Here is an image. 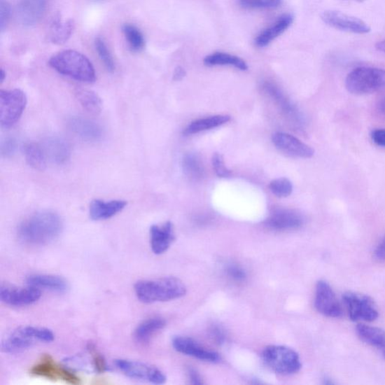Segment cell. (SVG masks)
<instances>
[{"label":"cell","instance_id":"1","mask_svg":"<svg viewBox=\"0 0 385 385\" xmlns=\"http://www.w3.org/2000/svg\"><path fill=\"white\" fill-rule=\"evenodd\" d=\"M62 230V220L55 212L43 211L22 222L18 228V236L27 245L45 246L55 240Z\"/></svg>","mask_w":385,"mask_h":385},{"label":"cell","instance_id":"2","mask_svg":"<svg viewBox=\"0 0 385 385\" xmlns=\"http://www.w3.org/2000/svg\"><path fill=\"white\" fill-rule=\"evenodd\" d=\"M134 290L137 298L144 303L174 300L184 297L187 293L183 281L175 277L139 281Z\"/></svg>","mask_w":385,"mask_h":385},{"label":"cell","instance_id":"3","mask_svg":"<svg viewBox=\"0 0 385 385\" xmlns=\"http://www.w3.org/2000/svg\"><path fill=\"white\" fill-rule=\"evenodd\" d=\"M49 64L59 74L85 83H94L96 72L89 59L76 50H66L54 55Z\"/></svg>","mask_w":385,"mask_h":385},{"label":"cell","instance_id":"4","mask_svg":"<svg viewBox=\"0 0 385 385\" xmlns=\"http://www.w3.org/2000/svg\"><path fill=\"white\" fill-rule=\"evenodd\" d=\"M55 336L48 328L34 326L20 327L4 340L1 349L8 354H16L32 348L38 343L52 342Z\"/></svg>","mask_w":385,"mask_h":385},{"label":"cell","instance_id":"5","mask_svg":"<svg viewBox=\"0 0 385 385\" xmlns=\"http://www.w3.org/2000/svg\"><path fill=\"white\" fill-rule=\"evenodd\" d=\"M346 87L356 95L378 92L385 89V69L371 66L354 69L346 77Z\"/></svg>","mask_w":385,"mask_h":385},{"label":"cell","instance_id":"6","mask_svg":"<svg viewBox=\"0 0 385 385\" xmlns=\"http://www.w3.org/2000/svg\"><path fill=\"white\" fill-rule=\"evenodd\" d=\"M262 358L270 369L279 374L296 373L302 367L299 354L286 346H268L263 350Z\"/></svg>","mask_w":385,"mask_h":385},{"label":"cell","instance_id":"7","mask_svg":"<svg viewBox=\"0 0 385 385\" xmlns=\"http://www.w3.org/2000/svg\"><path fill=\"white\" fill-rule=\"evenodd\" d=\"M27 104L22 90H0V125L6 129L14 126L22 116Z\"/></svg>","mask_w":385,"mask_h":385},{"label":"cell","instance_id":"8","mask_svg":"<svg viewBox=\"0 0 385 385\" xmlns=\"http://www.w3.org/2000/svg\"><path fill=\"white\" fill-rule=\"evenodd\" d=\"M342 300L353 321L372 322L379 317L377 304L367 295L349 291L344 293Z\"/></svg>","mask_w":385,"mask_h":385},{"label":"cell","instance_id":"9","mask_svg":"<svg viewBox=\"0 0 385 385\" xmlns=\"http://www.w3.org/2000/svg\"><path fill=\"white\" fill-rule=\"evenodd\" d=\"M116 368L132 379L154 384H163L167 377L163 372L146 363L118 359L115 361Z\"/></svg>","mask_w":385,"mask_h":385},{"label":"cell","instance_id":"10","mask_svg":"<svg viewBox=\"0 0 385 385\" xmlns=\"http://www.w3.org/2000/svg\"><path fill=\"white\" fill-rule=\"evenodd\" d=\"M87 354H80L64 360L65 367L71 370L86 373H104L108 370L105 358L97 351L95 344L89 343Z\"/></svg>","mask_w":385,"mask_h":385},{"label":"cell","instance_id":"11","mask_svg":"<svg viewBox=\"0 0 385 385\" xmlns=\"http://www.w3.org/2000/svg\"><path fill=\"white\" fill-rule=\"evenodd\" d=\"M321 18L324 24L340 31L360 35L371 31L370 27L361 19L334 10L323 12Z\"/></svg>","mask_w":385,"mask_h":385},{"label":"cell","instance_id":"12","mask_svg":"<svg viewBox=\"0 0 385 385\" xmlns=\"http://www.w3.org/2000/svg\"><path fill=\"white\" fill-rule=\"evenodd\" d=\"M34 376L47 379L64 381L71 384H80V379L66 367H62L52 357L44 356L41 360L35 365L30 370Z\"/></svg>","mask_w":385,"mask_h":385},{"label":"cell","instance_id":"13","mask_svg":"<svg viewBox=\"0 0 385 385\" xmlns=\"http://www.w3.org/2000/svg\"><path fill=\"white\" fill-rule=\"evenodd\" d=\"M42 297L41 290L29 286L18 288L8 285L0 287V300L9 307H24L31 306Z\"/></svg>","mask_w":385,"mask_h":385},{"label":"cell","instance_id":"14","mask_svg":"<svg viewBox=\"0 0 385 385\" xmlns=\"http://www.w3.org/2000/svg\"><path fill=\"white\" fill-rule=\"evenodd\" d=\"M315 307L321 315L332 318L342 316V308L335 292L326 281H319L316 286Z\"/></svg>","mask_w":385,"mask_h":385},{"label":"cell","instance_id":"15","mask_svg":"<svg viewBox=\"0 0 385 385\" xmlns=\"http://www.w3.org/2000/svg\"><path fill=\"white\" fill-rule=\"evenodd\" d=\"M49 0H19L17 13L20 23L32 27L44 17Z\"/></svg>","mask_w":385,"mask_h":385},{"label":"cell","instance_id":"16","mask_svg":"<svg viewBox=\"0 0 385 385\" xmlns=\"http://www.w3.org/2000/svg\"><path fill=\"white\" fill-rule=\"evenodd\" d=\"M272 140L278 149L293 157L310 158L315 153L309 146L288 134L276 133Z\"/></svg>","mask_w":385,"mask_h":385},{"label":"cell","instance_id":"17","mask_svg":"<svg viewBox=\"0 0 385 385\" xmlns=\"http://www.w3.org/2000/svg\"><path fill=\"white\" fill-rule=\"evenodd\" d=\"M172 346L179 353L186 354V356L200 360L216 363L220 359L217 352L206 350L200 346L194 340L188 337H175L172 340Z\"/></svg>","mask_w":385,"mask_h":385},{"label":"cell","instance_id":"18","mask_svg":"<svg viewBox=\"0 0 385 385\" xmlns=\"http://www.w3.org/2000/svg\"><path fill=\"white\" fill-rule=\"evenodd\" d=\"M265 225L274 230H297L304 224V218L298 212L292 210H277L265 220Z\"/></svg>","mask_w":385,"mask_h":385},{"label":"cell","instance_id":"19","mask_svg":"<svg viewBox=\"0 0 385 385\" xmlns=\"http://www.w3.org/2000/svg\"><path fill=\"white\" fill-rule=\"evenodd\" d=\"M261 88L265 92L269 95L276 104L281 108L283 113L291 120L295 121L298 125H302V118L299 111L293 105L290 99L282 92V90L275 83L265 80L261 84Z\"/></svg>","mask_w":385,"mask_h":385},{"label":"cell","instance_id":"20","mask_svg":"<svg viewBox=\"0 0 385 385\" xmlns=\"http://www.w3.org/2000/svg\"><path fill=\"white\" fill-rule=\"evenodd\" d=\"M150 247L155 255L164 254L175 240L174 225L168 221L164 225H153L150 229Z\"/></svg>","mask_w":385,"mask_h":385},{"label":"cell","instance_id":"21","mask_svg":"<svg viewBox=\"0 0 385 385\" xmlns=\"http://www.w3.org/2000/svg\"><path fill=\"white\" fill-rule=\"evenodd\" d=\"M68 127L74 134L88 141H97L102 138L104 131L94 121L82 117H73L68 121Z\"/></svg>","mask_w":385,"mask_h":385},{"label":"cell","instance_id":"22","mask_svg":"<svg viewBox=\"0 0 385 385\" xmlns=\"http://www.w3.org/2000/svg\"><path fill=\"white\" fill-rule=\"evenodd\" d=\"M293 16L285 14L279 17L276 21L263 29L255 38V44L258 48H265L272 41L285 33L293 22Z\"/></svg>","mask_w":385,"mask_h":385},{"label":"cell","instance_id":"23","mask_svg":"<svg viewBox=\"0 0 385 385\" xmlns=\"http://www.w3.org/2000/svg\"><path fill=\"white\" fill-rule=\"evenodd\" d=\"M127 205L125 200H94L90 204V216L94 220H104L115 216Z\"/></svg>","mask_w":385,"mask_h":385},{"label":"cell","instance_id":"24","mask_svg":"<svg viewBox=\"0 0 385 385\" xmlns=\"http://www.w3.org/2000/svg\"><path fill=\"white\" fill-rule=\"evenodd\" d=\"M43 148L46 158L57 165L66 163L71 156V148L67 141L57 136L50 137L43 141Z\"/></svg>","mask_w":385,"mask_h":385},{"label":"cell","instance_id":"25","mask_svg":"<svg viewBox=\"0 0 385 385\" xmlns=\"http://www.w3.org/2000/svg\"><path fill=\"white\" fill-rule=\"evenodd\" d=\"M27 285L57 293H66L69 288L66 281L62 277L46 274H34L26 279Z\"/></svg>","mask_w":385,"mask_h":385},{"label":"cell","instance_id":"26","mask_svg":"<svg viewBox=\"0 0 385 385\" xmlns=\"http://www.w3.org/2000/svg\"><path fill=\"white\" fill-rule=\"evenodd\" d=\"M359 338L376 349L385 360V331L377 327L360 323L356 328Z\"/></svg>","mask_w":385,"mask_h":385},{"label":"cell","instance_id":"27","mask_svg":"<svg viewBox=\"0 0 385 385\" xmlns=\"http://www.w3.org/2000/svg\"><path fill=\"white\" fill-rule=\"evenodd\" d=\"M167 322L164 318L154 317L141 322L134 331V339L139 344L150 341L156 332L164 329Z\"/></svg>","mask_w":385,"mask_h":385},{"label":"cell","instance_id":"28","mask_svg":"<svg viewBox=\"0 0 385 385\" xmlns=\"http://www.w3.org/2000/svg\"><path fill=\"white\" fill-rule=\"evenodd\" d=\"M204 63L207 66H228L241 71H246L248 69L244 59L225 52H215L207 55L204 59Z\"/></svg>","mask_w":385,"mask_h":385},{"label":"cell","instance_id":"29","mask_svg":"<svg viewBox=\"0 0 385 385\" xmlns=\"http://www.w3.org/2000/svg\"><path fill=\"white\" fill-rule=\"evenodd\" d=\"M228 115H215L192 121L184 130L186 136L197 134L200 132L217 128L229 122Z\"/></svg>","mask_w":385,"mask_h":385},{"label":"cell","instance_id":"30","mask_svg":"<svg viewBox=\"0 0 385 385\" xmlns=\"http://www.w3.org/2000/svg\"><path fill=\"white\" fill-rule=\"evenodd\" d=\"M74 29L75 23L73 20H68L66 22L56 20L50 28V41L56 45L64 44L72 36Z\"/></svg>","mask_w":385,"mask_h":385},{"label":"cell","instance_id":"31","mask_svg":"<svg viewBox=\"0 0 385 385\" xmlns=\"http://www.w3.org/2000/svg\"><path fill=\"white\" fill-rule=\"evenodd\" d=\"M76 96L80 104L88 113L97 115L102 111L103 101L94 91L86 89H77Z\"/></svg>","mask_w":385,"mask_h":385},{"label":"cell","instance_id":"32","mask_svg":"<svg viewBox=\"0 0 385 385\" xmlns=\"http://www.w3.org/2000/svg\"><path fill=\"white\" fill-rule=\"evenodd\" d=\"M27 163L36 170L44 171L46 168V155L41 146L31 143L24 147Z\"/></svg>","mask_w":385,"mask_h":385},{"label":"cell","instance_id":"33","mask_svg":"<svg viewBox=\"0 0 385 385\" xmlns=\"http://www.w3.org/2000/svg\"><path fill=\"white\" fill-rule=\"evenodd\" d=\"M182 167L186 175L192 180H200L204 176V167L195 154H188L184 157L182 160Z\"/></svg>","mask_w":385,"mask_h":385},{"label":"cell","instance_id":"34","mask_svg":"<svg viewBox=\"0 0 385 385\" xmlns=\"http://www.w3.org/2000/svg\"><path fill=\"white\" fill-rule=\"evenodd\" d=\"M122 29L127 42L132 50L138 52L144 48L145 38L139 29L134 25L127 24L123 26Z\"/></svg>","mask_w":385,"mask_h":385},{"label":"cell","instance_id":"35","mask_svg":"<svg viewBox=\"0 0 385 385\" xmlns=\"http://www.w3.org/2000/svg\"><path fill=\"white\" fill-rule=\"evenodd\" d=\"M95 48L101 62H102L110 73H113L115 69V64L113 55L104 41V39L97 38L95 40Z\"/></svg>","mask_w":385,"mask_h":385},{"label":"cell","instance_id":"36","mask_svg":"<svg viewBox=\"0 0 385 385\" xmlns=\"http://www.w3.org/2000/svg\"><path fill=\"white\" fill-rule=\"evenodd\" d=\"M270 189L278 197H288L293 192V185L288 178H281L272 181Z\"/></svg>","mask_w":385,"mask_h":385},{"label":"cell","instance_id":"37","mask_svg":"<svg viewBox=\"0 0 385 385\" xmlns=\"http://www.w3.org/2000/svg\"><path fill=\"white\" fill-rule=\"evenodd\" d=\"M239 4L248 9H272L281 6L282 0H239Z\"/></svg>","mask_w":385,"mask_h":385},{"label":"cell","instance_id":"38","mask_svg":"<svg viewBox=\"0 0 385 385\" xmlns=\"http://www.w3.org/2000/svg\"><path fill=\"white\" fill-rule=\"evenodd\" d=\"M212 166L216 175L220 178H228L231 175V172L226 167L224 158L218 153H216L212 157Z\"/></svg>","mask_w":385,"mask_h":385},{"label":"cell","instance_id":"39","mask_svg":"<svg viewBox=\"0 0 385 385\" xmlns=\"http://www.w3.org/2000/svg\"><path fill=\"white\" fill-rule=\"evenodd\" d=\"M11 6L6 0H0V29L4 31L11 17Z\"/></svg>","mask_w":385,"mask_h":385},{"label":"cell","instance_id":"40","mask_svg":"<svg viewBox=\"0 0 385 385\" xmlns=\"http://www.w3.org/2000/svg\"><path fill=\"white\" fill-rule=\"evenodd\" d=\"M17 148L16 140L13 137H7L1 141L0 151L4 158H11L15 153Z\"/></svg>","mask_w":385,"mask_h":385},{"label":"cell","instance_id":"41","mask_svg":"<svg viewBox=\"0 0 385 385\" xmlns=\"http://www.w3.org/2000/svg\"><path fill=\"white\" fill-rule=\"evenodd\" d=\"M227 275L232 279L238 281H244L246 279V272L237 265H229L226 267Z\"/></svg>","mask_w":385,"mask_h":385},{"label":"cell","instance_id":"42","mask_svg":"<svg viewBox=\"0 0 385 385\" xmlns=\"http://www.w3.org/2000/svg\"><path fill=\"white\" fill-rule=\"evenodd\" d=\"M370 137L372 141L377 146L385 148V129H374L371 132Z\"/></svg>","mask_w":385,"mask_h":385},{"label":"cell","instance_id":"43","mask_svg":"<svg viewBox=\"0 0 385 385\" xmlns=\"http://www.w3.org/2000/svg\"><path fill=\"white\" fill-rule=\"evenodd\" d=\"M211 332V337H214L218 344H223L225 342L226 340L225 334L220 328L215 327L212 328Z\"/></svg>","mask_w":385,"mask_h":385},{"label":"cell","instance_id":"44","mask_svg":"<svg viewBox=\"0 0 385 385\" xmlns=\"http://www.w3.org/2000/svg\"><path fill=\"white\" fill-rule=\"evenodd\" d=\"M188 376L192 384L201 385L204 384V382H202V378L200 376V374L197 372V370L191 368L189 369Z\"/></svg>","mask_w":385,"mask_h":385},{"label":"cell","instance_id":"45","mask_svg":"<svg viewBox=\"0 0 385 385\" xmlns=\"http://www.w3.org/2000/svg\"><path fill=\"white\" fill-rule=\"evenodd\" d=\"M374 256L379 260H385V237L379 243L376 250H374Z\"/></svg>","mask_w":385,"mask_h":385},{"label":"cell","instance_id":"46","mask_svg":"<svg viewBox=\"0 0 385 385\" xmlns=\"http://www.w3.org/2000/svg\"><path fill=\"white\" fill-rule=\"evenodd\" d=\"M186 70L181 66H178L174 71V79L175 80H181L183 79L186 77Z\"/></svg>","mask_w":385,"mask_h":385},{"label":"cell","instance_id":"47","mask_svg":"<svg viewBox=\"0 0 385 385\" xmlns=\"http://www.w3.org/2000/svg\"><path fill=\"white\" fill-rule=\"evenodd\" d=\"M377 109L381 115L385 116V96L379 101Z\"/></svg>","mask_w":385,"mask_h":385},{"label":"cell","instance_id":"48","mask_svg":"<svg viewBox=\"0 0 385 385\" xmlns=\"http://www.w3.org/2000/svg\"><path fill=\"white\" fill-rule=\"evenodd\" d=\"M376 48L379 52L385 54V38L377 43Z\"/></svg>","mask_w":385,"mask_h":385},{"label":"cell","instance_id":"49","mask_svg":"<svg viewBox=\"0 0 385 385\" xmlns=\"http://www.w3.org/2000/svg\"><path fill=\"white\" fill-rule=\"evenodd\" d=\"M6 78V71L4 69H1V70H0V83H4Z\"/></svg>","mask_w":385,"mask_h":385},{"label":"cell","instance_id":"50","mask_svg":"<svg viewBox=\"0 0 385 385\" xmlns=\"http://www.w3.org/2000/svg\"><path fill=\"white\" fill-rule=\"evenodd\" d=\"M356 1L362 3V2H364V1H367V0H356Z\"/></svg>","mask_w":385,"mask_h":385}]
</instances>
